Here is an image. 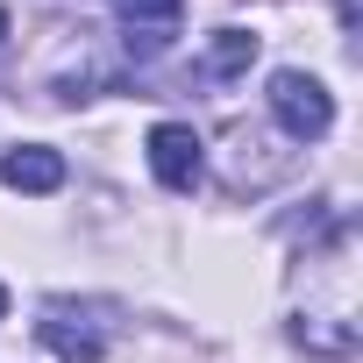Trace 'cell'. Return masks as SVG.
Masks as SVG:
<instances>
[{
    "instance_id": "52a82bcc",
    "label": "cell",
    "mask_w": 363,
    "mask_h": 363,
    "mask_svg": "<svg viewBox=\"0 0 363 363\" xmlns=\"http://www.w3.org/2000/svg\"><path fill=\"white\" fill-rule=\"evenodd\" d=\"M0 320H8V285H0Z\"/></svg>"
},
{
    "instance_id": "5b68a950",
    "label": "cell",
    "mask_w": 363,
    "mask_h": 363,
    "mask_svg": "<svg viewBox=\"0 0 363 363\" xmlns=\"http://www.w3.org/2000/svg\"><path fill=\"white\" fill-rule=\"evenodd\" d=\"M257 65V36L250 29H214V43H207V72L214 79H242Z\"/></svg>"
},
{
    "instance_id": "ba28073f",
    "label": "cell",
    "mask_w": 363,
    "mask_h": 363,
    "mask_svg": "<svg viewBox=\"0 0 363 363\" xmlns=\"http://www.w3.org/2000/svg\"><path fill=\"white\" fill-rule=\"evenodd\" d=\"M0 36H8V8H0Z\"/></svg>"
},
{
    "instance_id": "6da1fadb",
    "label": "cell",
    "mask_w": 363,
    "mask_h": 363,
    "mask_svg": "<svg viewBox=\"0 0 363 363\" xmlns=\"http://www.w3.org/2000/svg\"><path fill=\"white\" fill-rule=\"evenodd\" d=\"M271 121L292 135V143H320L335 128V93L313 79V72H271Z\"/></svg>"
},
{
    "instance_id": "3957f363",
    "label": "cell",
    "mask_w": 363,
    "mask_h": 363,
    "mask_svg": "<svg viewBox=\"0 0 363 363\" xmlns=\"http://www.w3.org/2000/svg\"><path fill=\"white\" fill-rule=\"evenodd\" d=\"M0 186L8 193H57L65 186V157L43 150V143H22V150L0 157Z\"/></svg>"
},
{
    "instance_id": "277c9868",
    "label": "cell",
    "mask_w": 363,
    "mask_h": 363,
    "mask_svg": "<svg viewBox=\"0 0 363 363\" xmlns=\"http://www.w3.org/2000/svg\"><path fill=\"white\" fill-rule=\"evenodd\" d=\"M36 335H43V342H50V349H57L65 363H100V335H93V328H72V320H65L57 306H50V313L36 320Z\"/></svg>"
},
{
    "instance_id": "8992f818",
    "label": "cell",
    "mask_w": 363,
    "mask_h": 363,
    "mask_svg": "<svg viewBox=\"0 0 363 363\" xmlns=\"http://www.w3.org/2000/svg\"><path fill=\"white\" fill-rule=\"evenodd\" d=\"M178 8H186V0H114V15L128 22V29H164V22H178Z\"/></svg>"
},
{
    "instance_id": "7a4b0ae2",
    "label": "cell",
    "mask_w": 363,
    "mask_h": 363,
    "mask_svg": "<svg viewBox=\"0 0 363 363\" xmlns=\"http://www.w3.org/2000/svg\"><path fill=\"white\" fill-rule=\"evenodd\" d=\"M150 171H157V186L164 193H193L200 186V171H207V150L186 121H157L150 128Z\"/></svg>"
}]
</instances>
